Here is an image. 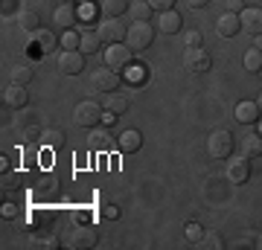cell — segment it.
<instances>
[{"label": "cell", "instance_id": "cell-1", "mask_svg": "<svg viewBox=\"0 0 262 250\" xmlns=\"http://www.w3.org/2000/svg\"><path fill=\"white\" fill-rule=\"evenodd\" d=\"M105 117V105L94 102V99H82V102L73 108V122L82 125V128H96Z\"/></svg>", "mask_w": 262, "mask_h": 250}, {"label": "cell", "instance_id": "cell-2", "mask_svg": "<svg viewBox=\"0 0 262 250\" xmlns=\"http://www.w3.org/2000/svg\"><path fill=\"white\" fill-rule=\"evenodd\" d=\"M151 41H155V27H151L149 20H134L125 32V44L134 50V53H143V50H149Z\"/></svg>", "mask_w": 262, "mask_h": 250}, {"label": "cell", "instance_id": "cell-3", "mask_svg": "<svg viewBox=\"0 0 262 250\" xmlns=\"http://www.w3.org/2000/svg\"><path fill=\"white\" fill-rule=\"evenodd\" d=\"M207 151H210V157L215 160H227L233 154V134L227 128H215L210 137H207Z\"/></svg>", "mask_w": 262, "mask_h": 250}, {"label": "cell", "instance_id": "cell-4", "mask_svg": "<svg viewBox=\"0 0 262 250\" xmlns=\"http://www.w3.org/2000/svg\"><path fill=\"white\" fill-rule=\"evenodd\" d=\"M134 64V50L128 44H108L105 50V67L111 70H128Z\"/></svg>", "mask_w": 262, "mask_h": 250}, {"label": "cell", "instance_id": "cell-5", "mask_svg": "<svg viewBox=\"0 0 262 250\" xmlns=\"http://www.w3.org/2000/svg\"><path fill=\"white\" fill-rule=\"evenodd\" d=\"M67 244L76 250H91L99 244V233H96L94 224H76L73 230H70V239H67Z\"/></svg>", "mask_w": 262, "mask_h": 250}, {"label": "cell", "instance_id": "cell-6", "mask_svg": "<svg viewBox=\"0 0 262 250\" xmlns=\"http://www.w3.org/2000/svg\"><path fill=\"white\" fill-rule=\"evenodd\" d=\"M181 61H184V70H189V73H207L213 67V58L204 47H187Z\"/></svg>", "mask_w": 262, "mask_h": 250}, {"label": "cell", "instance_id": "cell-7", "mask_svg": "<svg viewBox=\"0 0 262 250\" xmlns=\"http://www.w3.org/2000/svg\"><path fill=\"white\" fill-rule=\"evenodd\" d=\"M56 67H58V73H64V76H79L84 70V53H79V50H61L56 56Z\"/></svg>", "mask_w": 262, "mask_h": 250}, {"label": "cell", "instance_id": "cell-8", "mask_svg": "<svg viewBox=\"0 0 262 250\" xmlns=\"http://www.w3.org/2000/svg\"><path fill=\"white\" fill-rule=\"evenodd\" d=\"M58 44V38L47 29H35V32H29V41H27V50H32L35 56H47L53 53V47Z\"/></svg>", "mask_w": 262, "mask_h": 250}, {"label": "cell", "instance_id": "cell-9", "mask_svg": "<svg viewBox=\"0 0 262 250\" xmlns=\"http://www.w3.org/2000/svg\"><path fill=\"white\" fill-rule=\"evenodd\" d=\"M91 87L99 93H114L117 87H120V73L117 70H111V67H102V70H94V76H91Z\"/></svg>", "mask_w": 262, "mask_h": 250}, {"label": "cell", "instance_id": "cell-10", "mask_svg": "<svg viewBox=\"0 0 262 250\" xmlns=\"http://www.w3.org/2000/svg\"><path fill=\"white\" fill-rule=\"evenodd\" d=\"M3 105L12 108V111H20L29 105V93H27V84H9L3 90Z\"/></svg>", "mask_w": 262, "mask_h": 250}, {"label": "cell", "instance_id": "cell-11", "mask_svg": "<svg viewBox=\"0 0 262 250\" xmlns=\"http://www.w3.org/2000/svg\"><path fill=\"white\" fill-rule=\"evenodd\" d=\"M128 29L122 27L117 18H108L99 24V38H102V44H122V38H125Z\"/></svg>", "mask_w": 262, "mask_h": 250}, {"label": "cell", "instance_id": "cell-12", "mask_svg": "<svg viewBox=\"0 0 262 250\" xmlns=\"http://www.w3.org/2000/svg\"><path fill=\"white\" fill-rule=\"evenodd\" d=\"M248 177H251V160L248 157H233L227 163V180H230V184L242 186Z\"/></svg>", "mask_w": 262, "mask_h": 250}, {"label": "cell", "instance_id": "cell-13", "mask_svg": "<svg viewBox=\"0 0 262 250\" xmlns=\"http://www.w3.org/2000/svg\"><path fill=\"white\" fill-rule=\"evenodd\" d=\"M239 20H242V29L251 32L253 38L262 32V9L259 6H245V9L239 12Z\"/></svg>", "mask_w": 262, "mask_h": 250}, {"label": "cell", "instance_id": "cell-14", "mask_svg": "<svg viewBox=\"0 0 262 250\" xmlns=\"http://www.w3.org/2000/svg\"><path fill=\"white\" fill-rule=\"evenodd\" d=\"M239 29H242V20H239V15H236V12H225L222 18L215 20V32H219L222 38L239 35Z\"/></svg>", "mask_w": 262, "mask_h": 250}, {"label": "cell", "instance_id": "cell-15", "mask_svg": "<svg viewBox=\"0 0 262 250\" xmlns=\"http://www.w3.org/2000/svg\"><path fill=\"white\" fill-rule=\"evenodd\" d=\"M140 146H143V137L137 128L122 131L120 137H117V148H120L122 154H134V151H140Z\"/></svg>", "mask_w": 262, "mask_h": 250}, {"label": "cell", "instance_id": "cell-16", "mask_svg": "<svg viewBox=\"0 0 262 250\" xmlns=\"http://www.w3.org/2000/svg\"><path fill=\"white\" fill-rule=\"evenodd\" d=\"M76 20H79V9H76V3H61L56 9V24L61 29H73L76 27Z\"/></svg>", "mask_w": 262, "mask_h": 250}, {"label": "cell", "instance_id": "cell-17", "mask_svg": "<svg viewBox=\"0 0 262 250\" xmlns=\"http://www.w3.org/2000/svg\"><path fill=\"white\" fill-rule=\"evenodd\" d=\"M181 15L175 9H166V12H158V29L160 32H166V35H172V32H178L181 29Z\"/></svg>", "mask_w": 262, "mask_h": 250}, {"label": "cell", "instance_id": "cell-18", "mask_svg": "<svg viewBox=\"0 0 262 250\" xmlns=\"http://www.w3.org/2000/svg\"><path fill=\"white\" fill-rule=\"evenodd\" d=\"M233 113H236V122H242V125H253V122L262 117L259 105H256V102H239Z\"/></svg>", "mask_w": 262, "mask_h": 250}, {"label": "cell", "instance_id": "cell-19", "mask_svg": "<svg viewBox=\"0 0 262 250\" xmlns=\"http://www.w3.org/2000/svg\"><path fill=\"white\" fill-rule=\"evenodd\" d=\"M61 241H58L56 233H47V227L44 230H38L32 239H29V247H35V250H56Z\"/></svg>", "mask_w": 262, "mask_h": 250}, {"label": "cell", "instance_id": "cell-20", "mask_svg": "<svg viewBox=\"0 0 262 250\" xmlns=\"http://www.w3.org/2000/svg\"><path fill=\"white\" fill-rule=\"evenodd\" d=\"M56 215H58V210H53V207H38V210H32V227H35V230L53 227Z\"/></svg>", "mask_w": 262, "mask_h": 250}, {"label": "cell", "instance_id": "cell-21", "mask_svg": "<svg viewBox=\"0 0 262 250\" xmlns=\"http://www.w3.org/2000/svg\"><path fill=\"white\" fill-rule=\"evenodd\" d=\"M41 146L50 148V151H61V148H64V131H61V128L41 131Z\"/></svg>", "mask_w": 262, "mask_h": 250}, {"label": "cell", "instance_id": "cell-22", "mask_svg": "<svg viewBox=\"0 0 262 250\" xmlns=\"http://www.w3.org/2000/svg\"><path fill=\"white\" fill-rule=\"evenodd\" d=\"M99 29H84L82 32V44H79V53L91 56V53H99Z\"/></svg>", "mask_w": 262, "mask_h": 250}, {"label": "cell", "instance_id": "cell-23", "mask_svg": "<svg viewBox=\"0 0 262 250\" xmlns=\"http://www.w3.org/2000/svg\"><path fill=\"white\" fill-rule=\"evenodd\" d=\"M242 148H245V157L248 160L262 157V134H248V137H242Z\"/></svg>", "mask_w": 262, "mask_h": 250}, {"label": "cell", "instance_id": "cell-24", "mask_svg": "<svg viewBox=\"0 0 262 250\" xmlns=\"http://www.w3.org/2000/svg\"><path fill=\"white\" fill-rule=\"evenodd\" d=\"M151 12L155 9H151L149 0H131L128 3V15L134 20H151Z\"/></svg>", "mask_w": 262, "mask_h": 250}, {"label": "cell", "instance_id": "cell-25", "mask_svg": "<svg viewBox=\"0 0 262 250\" xmlns=\"http://www.w3.org/2000/svg\"><path fill=\"white\" fill-rule=\"evenodd\" d=\"M105 111L114 113V117H122V113L128 111V99L120 96V93H111V96L105 99Z\"/></svg>", "mask_w": 262, "mask_h": 250}, {"label": "cell", "instance_id": "cell-26", "mask_svg": "<svg viewBox=\"0 0 262 250\" xmlns=\"http://www.w3.org/2000/svg\"><path fill=\"white\" fill-rule=\"evenodd\" d=\"M131 0H102V15L105 18H120L122 12H128Z\"/></svg>", "mask_w": 262, "mask_h": 250}, {"label": "cell", "instance_id": "cell-27", "mask_svg": "<svg viewBox=\"0 0 262 250\" xmlns=\"http://www.w3.org/2000/svg\"><path fill=\"white\" fill-rule=\"evenodd\" d=\"M198 247L201 250H222L225 247V239H222L215 230H204V236H201V241H198Z\"/></svg>", "mask_w": 262, "mask_h": 250}, {"label": "cell", "instance_id": "cell-28", "mask_svg": "<svg viewBox=\"0 0 262 250\" xmlns=\"http://www.w3.org/2000/svg\"><path fill=\"white\" fill-rule=\"evenodd\" d=\"M242 61H245V70H248V73H259L262 70V53L256 50V47H251V50L245 53Z\"/></svg>", "mask_w": 262, "mask_h": 250}, {"label": "cell", "instance_id": "cell-29", "mask_svg": "<svg viewBox=\"0 0 262 250\" xmlns=\"http://www.w3.org/2000/svg\"><path fill=\"white\" fill-rule=\"evenodd\" d=\"M32 76H35L32 67H24V64L12 67V84H29L32 82Z\"/></svg>", "mask_w": 262, "mask_h": 250}, {"label": "cell", "instance_id": "cell-30", "mask_svg": "<svg viewBox=\"0 0 262 250\" xmlns=\"http://www.w3.org/2000/svg\"><path fill=\"white\" fill-rule=\"evenodd\" d=\"M18 24H20V29H27V32H35V29H41V27H38V15H35V12H20V15H18Z\"/></svg>", "mask_w": 262, "mask_h": 250}, {"label": "cell", "instance_id": "cell-31", "mask_svg": "<svg viewBox=\"0 0 262 250\" xmlns=\"http://www.w3.org/2000/svg\"><path fill=\"white\" fill-rule=\"evenodd\" d=\"M184 236H187L189 244H198V241H201V236H204V230H201V224L189 221L187 227H184Z\"/></svg>", "mask_w": 262, "mask_h": 250}, {"label": "cell", "instance_id": "cell-32", "mask_svg": "<svg viewBox=\"0 0 262 250\" xmlns=\"http://www.w3.org/2000/svg\"><path fill=\"white\" fill-rule=\"evenodd\" d=\"M61 44H64V50H79V44H82V32L76 35L73 29H67L64 35H61Z\"/></svg>", "mask_w": 262, "mask_h": 250}, {"label": "cell", "instance_id": "cell-33", "mask_svg": "<svg viewBox=\"0 0 262 250\" xmlns=\"http://www.w3.org/2000/svg\"><path fill=\"white\" fill-rule=\"evenodd\" d=\"M111 140H114V137L108 134V131H94V134H91V143H94L96 148H105Z\"/></svg>", "mask_w": 262, "mask_h": 250}, {"label": "cell", "instance_id": "cell-34", "mask_svg": "<svg viewBox=\"0 0 262 250\" xmlns=\"http://www.w3.org/2000/svg\"><path fill=\"white\" fill-rule=\"evenodd\" d=\"M0 215H3V218H15V215H18V204H15V201H6V198H3Z\"/></svg>", "mask_w": 262, "mask_h": 250}, {"label": "cell", "instance_id": "cell-35", "mask_svg": "<svg viewBox=\"0 0 262 250\" xmlns=\"http://www.w3.org/2000/svg\"><path fill=\"white\" fill-rule=\"evenodd\" d=\"M201 41H204V38H201L198 29H189L187 35H184V44H187V47H201Z\"/></svg>", "mask_w": 262, "mask_h": 250}, {"label": "cell", "instance_id": "cell-36", "mask_svg": "<svg viewBox=\"0 0 262 250\" xmlns=\"http://www.w3.org/2000/svg\"><path fill=\"white\" fill-rule=\"evenodd\" d=\"M149 3H151V9H158V12L175 9V0H149Z\"/></svg>", "mask_w": 262, "mask_h": 250}, {"label": "cell", "instance_id": "cell-37", "mask_svg": "<svg viewBox=\"0 0 262 250\" xmlns=\"http://www.w3.org/2000/svg\"><path fill=\"white\" fill-rule=\"evenodd\" d=\"M15 9H18V0H3V3H0V12H3V18H9Z\"/></svg>", "mask_w": 262, "mask_h": 250}, {"label": "cell", "instance_id": "cell-38", "mask_svg": "<svg viewBox=\"0 0 262 250\" xmlns=\"http://www.w3.org/2000/svg\"><path fill=\"white\" fill-rule=\"evenodd\" d=\"M102 215L108 218V221H117V218H120V210H117L114 204H105L102 207Z\"/></svg>", "mask_w": 262, "mask_h": 250}, {"label": "cell", "instance_id": "cell-39", "mask_svg": "<svg viewBox=\"0 0 262 250\" xmlns=\"http://www.w3.org/2000/svg\"><path fill=\"white\" fill-rule=\"evenodd\" d=\"M225 6H227V12H236L239 15L245 9V0H225Z\"/></svg>", "mask_w": 262, "mask_h": 250}, {"label": "cell", "instance_id": "cell-40", "mask_svg": "<svg viewBox=\"0 0 262 250\" xmlns=\"http://www.w3.org/2000/svg\"><path fill=\"white\" fill-rule=\"evenodd\" d=\"M73 224H91V215L82 210H73Z\"/></svg>", "mask_w": 262, "mask_h": 250}, {"label": "cell", "instance_id": "cell-41", "mask_svg": "<svg viewBox=\"0 0 262 250\" xmlns=\"http://www.w3.org/2000/svg\"><path fill=\"white\" fill-rule=\"evenodd\" d=\"M207 3H210V0H187V6H189V9H204Z\"/></svg>", "mask_w": 262, "mask_h": 250}, {"label": "cell", "instance_id": "cell-42", "mask_svg": "<svg viewBox=\"0 0 262 250\" xmlns=\"http://www.w3.org/2000/svg\"><path fill=\"white\" fill-rule=\"evenodd\" d=\"M253 47H256V50H259V53H262V32H259V35H256V41H253Z\"/></svg>", "mask_w": 262, "mask_h": 250}, {"label": "cell", "instance_id": "cell-43", "mask_svg": "<svg viewBox=\"0 0 262 250\" xmlns=\"http://www.w3.org/2000/svg\"><path fill=\"white\" fill-rule=\"evenodd\" d=\"M253 247H259V250H262V233L256 236V241H253Z\"/></svg>", "mask_w": 262, "mask_h": 250}, {"label": "cell", "instance_id": "cell-44", "mask_svg": "<svg viewBox=\"0 0 262 250\" xmlns=\"http://www.w3.org/2000/svg\"><path fill=\"white\" fill-rule=\"evenodd\" d=\"M64 3H76V6H82L84 0H64Z\"/></svg>", "mask_w": 262, "mask_h": 250}, {"label": "cell", "instance_id": "cell-45", "mask_svg": "<svg viewBox=\"0 0 262 250\" xmlns=\"http://www.w3.org/2000/svg\"><path fill=\"white\" fill-rule=\"evenodd\" d=\"M256 105H259V113H262V90H259V99H256Z\"/></svg>", "mask_w": 262, "mask_h": 250}, {"label": "cell", "instance_id": "cell-46", "mask_svg": "<svg viewBox=\"0 0 262 250\" xmlns=\"http://www.w3.org/2000/svg\"><path fill=\"white\" fill-rule=\"evenodd\" d=\"M259 73H262V70H259Z\"/></svg>", "mask_w": 262, "mask_h": 250}]
</instances>
